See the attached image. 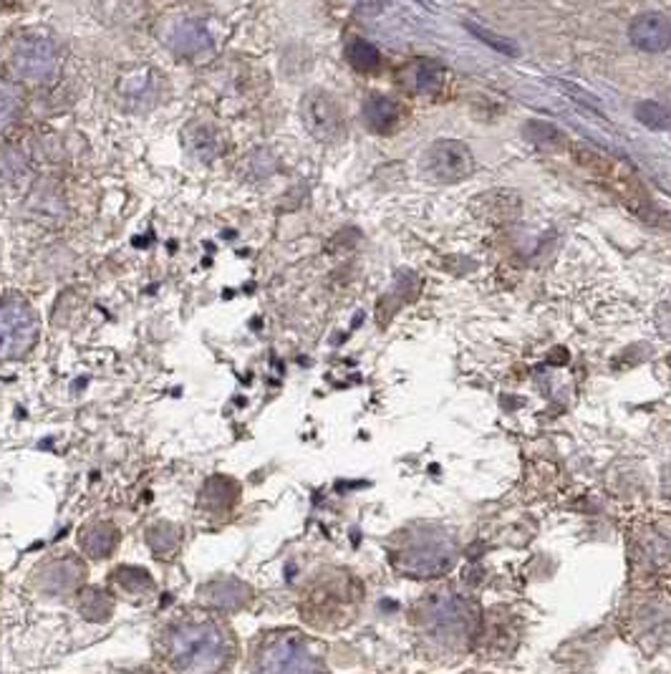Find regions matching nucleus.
Wrapping results in <instances>:
<instances>
[{
  "instance_id": "f257e3e1",
  "label": "nucleus",
  "mask_w": 671,
  "mask_h": 674,
  "mask_svg": "<svg viewBox=\"0 0 671 674\" xmlns=\"http://www.w3.org/2000/svg\"><path fill=\"white\" fill-rule=\"evenodd\" d=\"M167 657L179 672H217L230 664L228 632L215 619H185L167 634Z\"/></svg>"
},
{
  "instance_id": "f03ea898",
  "label": "nucleus",
  "mask_w": 671,
  "mask_h": 674,
  "mask_svg": "<svg viewBox=\"0 0 671 674\" xmlns=\"http://www.w3.org/2000/svg\"><path fill=\"white\" fill-rule=\"evenodd\" d=\"M41 321L18 293H0V361H15L34 352Z\"/></svg>"
},
{
  "instance_id": "7ed1b4c3",
  "label": "nucleus",
  "mask_w": 671,
  "mask_h": 674,
  "mask_svg": "<svg viewBox=\"0 0 671 674\" xmlns=\"http://www.w3.org/2000/svg\"><path fill=\"white\" fill-rule=\"evenodd\" d=\"M257 670L263 672H314L321 662L311 652V641L295 632L276 634L257 652Z\"/></svg>"
},
{
  "instance_id": "20e7f679",
  "label": "nucleus",
  "mask_w": 671,
  "mask_h": 674,
  "mask_svg": "<svg viewBox=\"0 0 671 674\" xmlns=\"http://www.w3.org/2000/svg\"><path fill=\"white\" fill-rule=\"evenodd\" d=\"M301 119L308 135L324 144H336L346 137V116L341 104L324 89L308 91L301 99Z\"/></svg>"
},
{
  "instance_id": "39448f33",
  "label": "nucleus",
  "mask_w": 671,
  "mask_h": 674,
  "mask_svg": "<svg viewBox=\"0 0 671 674\" xmlns=\"http://www.w3.org/2000/svg\"><path fill=\"white\" fill-rule=\"evenodd\" d=\"M427 173L436 182H463L472 175L474 157L470 147L457 142V139H436L425 154Z\"/></svg>"
},
{
  "instance_id": "423d86ee",
  "label": "nucleus",
  "mask_w": 671,
  "mask_h": 674,
  "mask_svg": "<svg viewBox=\"0 0 671 674\" xmlns=\"http://www.w3.org/2000/svg\"><path fill=\"white\" fill-rule=\"evenodd\" d=\"M56 64V49L46 38H23L15 43L11 66L13 74L21 76L23 81H43Z\"/></svg>"
},
{
  "instance_id": "0eeeda50",
  "label": "nucleus",
  "mask_w": 671,
  "mask_h": 674,
  "mask_svg": "<svg viewBox=\"0 0 671 674\" xmlns=\"http://www.w3.org/2000/svg\"><path fill=\"white\" fill-rule=\"evenodd\" d=\"M400 87L409 94L429 97L436 94L444 84H447V68H444L440 61H429V59H415L409 61L407 66L400 68V76H396Z\"/></svg>"
},
{
  "instance_id": "6e6552de",
  "label": "nucleus",
  "mask_w": 671,
  "mask_h": 674,
  "mask_svg": "<svg viewBox=\"0 0 671 674\" xmlns=\"http://www.w3.org/2000/svg\"><path fill=\"white\" fill-rule=\"evenodd\" d=\"M629 41L638 51L661 53L671 46V23L661 13H644L631 21Z\"/></svg>"
},
{
  "instance_id": "1a4fd4ad",
  "label": "nucleus",
  "mask_w": 671,
  "mask_h": 674,
  "mask_svg": "<svg viewBox=\"0 0 671 674\" xmlns=\"http://www.w3.org/2000/svg\"><path fill=\"white\" fill-rule=\"evenodd\" d=\"M84 563L76 559H59L49 561L38 571V586H41L43 594L49 596H64L72 594L76 586L84 581Z\"/></svg>"
},
{
  "instance_id": "9d476101",
  "label": "nucleus",
  "mask_w": 671,
  "mask_h": 674,
  "mask_svg": "<svg viewBox=\"0 0 671 674\" xmlns=\"http://www.w3.org/2000/svg\"><path fill=\"white\" fill-rule=\"evenodd\" d=\"M364 122L377 135H394L404 124V110L394 99L374 94L364 102Z\"/></svg>"
},
{
  "instance_id": "9b49d317",
  "label": "nucleus",
  "mask_w": 671,
  "mask_h": 674,
  "mask_svg": "<svg viewBox=\"0 0 671 674\" xmlns=\"http://www.w3.org/2000/svg\"><path fill=\"white\" fill-rule=\"evenodd\" d=\"M81 551L91 559H109L114 554V548L119 546V531L114 529V523L109 521H93L84 525L79 536Z\"/></svg>"
},
{
  "instance_id": "f8f14e48",
  "label": "nucleus",
  "mask_w": 671,
  "mask_h": 674,
  "mask_svg": "<svg viewBox=\"0 0 671 674\" xmlns=\"http://www.w3.org/2000/svg\"><path fill=\"white\" fill-rule=\"evenodd\" d=\"M202 596L210 607L215 609H240L245 607L251 594H248V586L240 584L238 578H220V581H210V584L202 588Z\"/></svg>"
},
{
  "instance_id": "ddd939ff",
  "label": "nucleus",
  "mask_w": 671,
  "mask_h": 674,
  "mask_svg": "<svg viewBox=\"0 0 671 674\" xmlns=\"http://www.w3.org/2000/svg\"><path fill=\"white\" fill-rule=\"evenodd\" d=\"M240 498V487L232 483L230 478H213L207 480L205 491H202V506H205L210 513H225L236 506Z\"/></svg>"
},
{
  "instance_id": "4468645a",
  "label": "nucleus",
  "mask_w": 671,
  "mask_h": 674,
  "mask_svg": "<svg viewBox=\"0 0 671 674\" xmlns=\"http://www.w3.org/2000/svg\"><path fill=\"white\" fill-rule=\"evenodd\" d=\"M182 142L187 147V152L194 154V157L202 160V162L215 160L217 154L223 152L220 150V139H217L215 129L205 127V124H190V127L185 129Z\"/></svg>"
},
{
  "instance_id": "2eb2a0df",
  "label": "nucleus",
  "mask_w": 671,
  "mask_h": 674,
  "mask_svg": "<svg viewBox=\"0 0 671 674\" xmlns=\"http://www.w3.org/2000/svg\"><path fill=\"white\" fill-rule=\"evenodd\" d=\"M346 61L356 72L362 74H374L381 68V53L374 43L364 41V38H354L346 46Z\"/></svg>"
},
{
  "instance_id": "dca6fc26",
  "label": "nucleus",
  "mask_w": 671,
  "mask_h": 674,
  "mask_svg": "<svg viewBox=\"0 0 671 674\" xmlns=\"http://www.w3.org/2000/svg\"><path fill=\"white\" fill-rule=\"evenodd\" d=\"M79 611L91 622H106L114 611V599L101 588H84L79 594Z\"/></svg>"
},
{
  "instance_id": "f3484780",
  "label": "nucleus",
  "mask_w": 671,
  "mask_h": 674,
  "mask_svg": "<svg viewBox=\"0 0 671 674\" xmlns=\"http://www.w3.org/2000/svg\"><path fill=\"white\" fill-rule=\"evenodd\" d=\"M114 584L116 588H122L124 594L131 596H147L152 592V578L144 569H135V565H122V569L114 571Z\"/></svg>"
},
{
  "instance_id": "a211bd4d",
  "label": "nucleus",
  "mask_w": 671,
  "mask_h": 674,
  "mask_svg": "<svg viewBox=\"0 0 671 674\" xmlns=\"http://www.w3.org/2000/svg\"><path fill=\"white\" fill-rule=\"evenodd\" d=\"M636 119L644 124V127H649V129H657V131H661V129H669L671 127V112L667 110L664 104H659V102H642L636 106Z\"/></svg>"
},
{
  "instance_id": "6ab92c4d",
  "label": "nucleus",
  "mask_w": 671,
  "mask_h": 674,
  "mask_svg": "<svg viewBox=\"0 0 671 674\" xmlns=\"http://www.w3.org/2000/svg\"><path fill=\"white\" fill-rule=\"evenodd\" d=\"M467 30H472L474 36L480 38L482 43H488V46H493L495 51H501V53H505V56H518V46H515L510 38H505V36H497V34H493V30H485L482 26H474V23H467Z\"/></svg>"
},
{
  "instance_id": "aec40b11",
  "label": "nucleus",
  "mask_w": 671,
  "mask_h": 674,
  "mask_svg": "<svg viewBox=\"0 0 671 674\" xmlns=\"http://www.w3.org/2000/svg\"><path fill=\"white\" fill-rule=\"evenodd\" d=\"M526 137L535 144H556L564 142V135L548 122H530L526 127Z\"/></svg>"
},
{
  "instance_id": "412c9836",
  "label": "nucleus",
  "mask_w": 671,
  "mask_h": 674,
  "mask_svg": "<svg viewBox=\"0 0 671 674\" xmlns=\"http://www.w3.org/2000/svg\"><path fill=\"white\" fill-rule=\"evenodd\" d=\"M154 529L162 533L160 541L157 538H150V546L154 548V551H157V554H172V551H175L177 544H179V538H182V531H179V529H172L169 531V523H160V525H154Z\"/></svg>"
},
{
  "instance_id": "4be33fe9",
  "label": "nucleus",
  "mask_w": 671,
  "mask_h": 674,
  "mask_svg": "<svg viewBox=\"0 0 671 674\" xmlns=\"http://www.w3.org/2000/svg\"><path fill=\"white\" fill-rule=\"evenodd\" d=\"M654 323H657V331L661 334V339L671 341V301L657 306V314H654Z\"/></svg>"
},
{
  "instance_id": "5701e85b",
  "label": "nucleus",
  "mask_w": 671,
  "mask_h": 674,
  "mask_svg": "<svg viewBox=\"0 0 671 674\" xmlns=\"http://www.w3.org/2000/svg\"><path fill=\"white\" fill-rule=\"evenodd\" d=\"M13 112H15V97L11 94V91L0 89V127L11 119Z\"/></svg>"
}]
</instances>
